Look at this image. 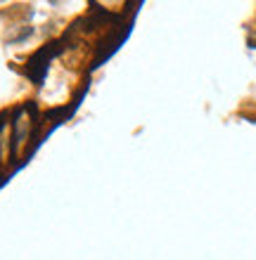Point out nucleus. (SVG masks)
Returning a JSON list of instances; mask_svg holds the SVG:
<instances>
[]
</instances>
